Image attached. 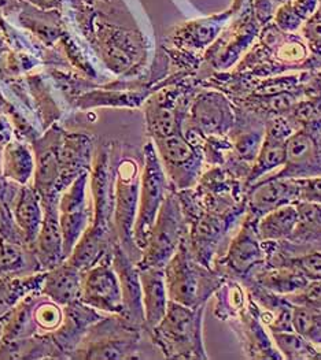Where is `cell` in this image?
I'll list each match as a JSON object with an SVG mask.
<instances>
[{
	"mask_svg": "<svg viewBox=\"0 0 321 360\" xmlns=\"http://www.w3.org/2000/svg\"><path fill=\"white\" fill-rule=\"evenodd\" d=\"M205 306L187 307L169 300L160 323L149 333L168 359H208L203 344Z\"/></svg>",
	"mask_w": 321,
	"mask_h": 360,
	"instance_id": "obj_1",
	"label": "cell"
},
{
	"mask_svg": "<svg viewBox=\"0 0 321 360\" xmlns=\"http://www.w3.org/2000/svg\"><path fill=\"white\" fill-rule=\"evenodd\" d=\"M169 300L187 307L206 306L209 297L222 286V278L199 263L188 247L187 237L163 267Z\"/></svg>",
	"mask_w": 321,
	"mask_h": 360,
	"instance_id": "obj_2",
	"label": "cell"
},
{
	"mask_svg": "<svg viewBox=\"0 0 321 360\" xmlns=\"http://www.w3.org/2000/svg\"><path fill=\"white\" fill-rule=\"evenodd\" d=\"M137 328L121 315L102 318L92 325L72 354V359L122 360L137 359Z\"/></svg>",
	"mask_w": 321,
	"mask_h": 360,
	"instance_id": "obj_3",
	"label": "cell"
},
{
	"mask_svg": "<svg viewBox=\"0 0 321 360\" xmlns=\"http://www.w3.org/2000/svg\"><path fill=\"white\" fill-rule=\"evenodd\" d=\"M186 229V214L182 200L173 191H169L158 211L147 244L141 251V257L136 263L137 267L163 269L187 237Z\"/></svg>",
	"mask_w": 321,
	"mask_h": 360,
	"instance_id": "obj_4",
	"label": "cell"
},
{
	"mask_svg": "<svg viewBox=\"0 0 321 360\" xmlns=\"http://www.w3.org/2000/svg\"><path fill=\"white\" fill-rule=\"evenodd\" d=\"M168 177L160 159L151 147L146 150L143 173L140 174L139 206L134 221V243L141 252L147 244L160 206L169 192Z\"/></svg>",
	"mask_w": 321,
	"mask_h": 360,
	"instance_id": "obj_5",
	"label": "cell"
},
{
	"mask_svg": "<svg viewBox=\"0 0 321 360\" xmlns=\"http://www.w3.org/2000/svg\"><path fill=\"white\" fill-rule=\"evenodd\" d=\"M140 192L139 166L132 159H124L115 172L114 181V231L117 243L134 259L141 257L134 243V228Z\"/></svg>",
	"mask_w": 321,
	"mask_h": 360,
	"instance_id": "obj_6",
	"label": "cell"
},
{
	"mask_svg": "<svg viewBox=\"0 0 321 360\" xmlns=\"http://www.w3.org/2000/svg\"><path fill=\"white\" fill-rule=\"evenodd\" d=\"M80 302L91 309L122 315L121 285L111 263V254L84 271Z\"/></svg>",
	"mask_w": 321,
	"mask_h": 360,
	"instance_id": "obj_7",
	"label": "cell"
},
{
	"mask_svg": "<svg viewBox=\"0 0 321 360\" xmlns=\"http://www.w3.org/2000/svg\"><path fill=\"white\" fill-rule=\"evenodd\" d=\"M89 174L81 173L59 198V222L63 234V250L66 257H70L81 236L92 222V214L87 200Z\"/></svg>",
	"mask_w": 321,
	"mask_h": 360,
	"instance_id": "obj_8",
	"label": "cell"
},
{
	"mask_svg": "<svg viewBox=\"0 0 321 360\" xmlns=\"http://www.w3.org/2000/svg\"><path fill=\"white\" fill-rule=\"evenodd\" d=\"M257 219L246 214L241 231L232 238L225 257L221 259L222 269L237 278H247L257 266L267 263V251L256 231Z\"/></svg>",
	"mask_w": 321,
	"mask_h": 360,
	"instance_id": "obj_9",
	"label": "cell"
},
{
	"mask_svg": "<svg viewBox=\"0 0 321 360\" xmlns=\"http://www.w3.org/2000/svg\"><path fill=\"white\" fill-rule=\"evenodd\" d=\"M111 263L121 285L124 304V312L121 316L134 328L144 329V309L139 267L118 243L113 247Z\"/></svg>",
	"mask_w": 321,
	"mask_h": 360,
	"instance_id": "obj_10",
	"label": "cell"
},
{
	"mask_svg": "<svg viewBox=\"0 0 321 360\" xmlns=\"http://www.w3.org/2000/svg\"><path fill=\"white\" fill-rule=\"evenodd\" d=\"M44 217L32 251L40 271H49L62 264L68 257L63 250V234L59 222V199L42 200Z\"/></svg>",
	"mask_w": 321,
	"mask_h": 360,
	"instance_id": "obj_11",
	"label": "cell"
},
{
	"mask_svg": "<svg viewBox=\"0 0 321 360\" xmlns=\"http://www.w3.org/2000/svg\"><path fill=\"white\" fill-rule=\"evenodd\" d=\"M247 193V215L257 221L269 211L299 202L296 179H263L251 185Z\"/></svg>",
	"mask_w": 321,
	"mask_h": 360,
	"instance_id": "obj_12",
	"label": "cell"
},
{
	"mask_svg": "<svg viewBox=\"0 0 321 360\" xmlns=\"http://www.w3.org/2000/svg\"><path fill=\"white\" fill-rule=\"evenodd\" d=\"M160 151L169 179L177 189L189 188L198 180V165L192 147L180 134L160 139Z\"/></svg>",
	"mask_w": 321,
	"mask_h": 360,
	"instance_id": "obj_13",
	"label": "cell"
},
{
	"mask_svg": "<svg viewBox=\"0 0 321 360\" xmlns=\"http://www.w3.org/2000/svg\"><path fill=\"white\" fill-rule=\"evenodd\" d=\"M284 167L276 179H308L321 176L320 160L315 140L306 133H295L286 141Z\"/></svg>",
	"mask_w": 321,
	"mask_h": 360,
	"instance_id": "obj_14",
	"label": "cell"
},
{
	"mask_svg": "<svg viewBox=\"0 0 321 360\" xmlns=\"http://www.w3.org/2000/svg\"><path fill=\"white\" fill-rule=\"evenodd\" d=\"M139 276L143 295L144 329L150 332L162 321L169 304L165 271L157 267H139Z\"/></svg>",
	"mask_w": 321,
	"mask_h": 360,
	"instance_id": "obj_15",
	"label": "cell"
},
{
	"mask_svg": "<svg viewBox=\"0 0 321 360\" xmlns=\"http://www.w3.org/2000/svg\"><path fill=\"white\" fill-rule=\"evenodd\" d=\"M84 271L65 260L62 264L46 271L42 293L62 307L80 300Z\"/></svg>",
	"mask_w": 321,
	"mask_h": 360,
	"instance_id": "obj_16",
	"label": "cell"
},
{
	"mask_svg": "<svg viewBox=\"0 0 321 360\" xmlns=\"http://www.w3.org/2000/svg\"><path fill=\"white\" fill-rule=\"evenodd\" d=\"M14 221L24 237V241L29 248H32L37 234L42 229L44 210L39 192L34 186L24 185L14 203L13 210Z\"/></svg>",
	"mask_w": 321,
	"mask_h": 360,
	"instance_id": "obj_17",
	"label": "cell"
},
{
	"mask_svg": "<svg viewBox=\"0 0 321 360\" xmlns=\"http://www.w3.org/2000/svg\"><path fill=\"white\" fill-rule=\"evenodd\" d=\"M254 283L284 297L301 293L310 283L299 271L284 264H269L257 273L254 271Z\"/></svg>",
	"mask_w": 321,
	"mask_h": 360,
	"instance_id": "obj_18",
	"label": "cell"
},
{
	"mask_svg": "<svg viewBox=\"0 0 321 360\" xmlns=\"http://www.w3.org/2000/svg\"><path fill=\"white\" fill-rule=\"evenodd\" d=\"M296 218H298V211H296L295 203L279 207L273 211H269L257 221L256 231L261 241H270V243L289 241L290 236L294 232Z\"/></svg>",
	"mask_w": 321,
	"mask_h": 360,
	"instance_id": "obj_19",
	"label": "cell"
},
{
	"mask_svg": "<svg viewBox=\"0 0 321 360\" xmlns=\"http://www.w3.org/2000/svg\"><path fill=\"white\" fill-rule=\"evenodd\" d=\"M40 267L32 248L0 237V277L39 273Z\"/></svg>",
	"mask_w": 321,
	"mask_h": 360,
	"instance_id": "obj_20",
	"label": "cell"
},
{
	"mask_svg": "<svg viewBox=\"0 0 321 360\" xmlns=\"http://www.w3.org/2000/svg\"><path fill=\"white\" fill-rule=\"evenodd\" d=\"M286 141L282 136L276 133H270L265 140L261 151L257 155L256 163L246 177V186L250 188L256 182L264 179V176L269 172L275 170L276 167L284 166L286 163Z\"/></svg>",
	"mask_w": 321,
	"mask_h": 360,
	"instance_id": "obj_21",
	"label": "cell"
},
{
	"mask_svg": "<svg viewBox=\"0 0 321 360\" xmlns=\"http://www.w3.org/2000/svg\"><path fill=\"white\" fill-rule=\"evenodd\" d=\"M296 225L289 238V244L306 245L321 240V205L296 202Z\"/></svg>",
	"mask_w": 321,
	"mask_h": 360,
	"instance_id": "obj_22",
	"label": "cell"
},
{
	"mask_svg": "<svg viewBox=\"0 0 321 360\" xmlns=\"http://www.w3.org/2000/svg\"><path fill=\"white\" fill-rule=\"evenodd\" d=\"M275 345L284 359H321V352L313 347V342L294 330L270 332Z\"/></svg>",
	"mask_w": 321,
	"mask_h": 360,
	"instance_id": "obj_23",
	"label": "cell"
},
{
	"mask_svg": "<svg viewBox=\"0 0 321 360\" xmlns=\"http://www.w3.org/2000/svg\"><path fill=\"white\" fill-rule=\"evenodd\" d=\"M63 309L65 307L40 293L33 306V322L36 325L37 335H50L58 330L65 318Z\"/></svg>",
	"mask_w": 321,
	"mask_h": 360,
	"instance_id": "obj_24",
	"label": "cell"
},
{
	"mask_svg": "<svg viewBox=\"0 0 321 360\" xmlns=\"http://www.w3.org/2000/svg\"><path fill=\"white\" fill-rule=\"evenodd\" d=\"M293 330L313 344H321V311L305 304H294L291 309Z\"/></svg>",
	"mask_w": 321,
	"mask_h": 360,
	"instance_id": "obj_25",
	"label": "cell"
},
{
	"mask_svg": "<svg viewBox=\"0 0 321 360\" xmlns=\"http://www.w3.org/2000/svg\"><path fill=\"white\" fill-rule=\"evenodd\" d=\"M268 264H284L290 266L299 271L308 281L317 283L321 281V252H309L303 255L290 257L282 255L280 257H272L269 259Z\"/></svg>",
	"mask_w": 321,
	"mask_h": 360,
	"instance_id": "obj_26",
	"label": "cell"
},
{
	"mask_svg": "<svg viewBox=\"0 0 321 360\" xmlns=\"http://www.w3.org/2000/svg\"><path fill=\"white\" fill-rule=\"evenodd\" d=\"M33 170H34L33 158L25 148L18 147L7 153L6 166H4V173L7 179L17 181L21 185H27Z\"/></svg>",
	"mask_w": 321,
	"mask_h": 360,
	"instance_id": "obj_27",
	"label": "cell"
},
{
	"mask_svg": "<svg viewBox=\"0 0 321 360\" xmlns=\"http://www.w3.org/2000/svg\"><path fill=\"white\" fill-rule=\"evenodd\" d=\"M150 127H151L153 133L158 139H163V137H168V136L173 134L175 130H176V117H175V112L172 110H169V108L160 107L153 114Z\"/></svg>",
	"mask_w": 321,
	"mask_h": 360,
	"instance_id": "obj_28",
	"label": "cell"
},
{
	"mask_svg": "<svg viewBox=\"0 0 321 360\" xmlns=\"http://www.w3.org/2000/svg\"><path fill=\"white\" fill-rule=\"evenodd\" d=\"M296 180L299 189V202L321 205V176Z\"/></svg>",
	"mask_w": 321,
	"mask_h": 360,
	"instance_id": "obj_29",
	"label": "cell"
},
{
	"mask_svg": "<svg viewBox=\"0 0 321 360\" xmlns=\"http://www.w3.org/2000/svg\"><path fill=\"white\" fill-rule=\"evenodd\" d=\"M309 36H310L313 40L321 43V20L316 21L315 24H312V25L309 26Z\"/></svg>",
	"mask_w": 321,
	"mask_h": 360,
	"instance_id": "obj_30",
	"label": "cell"
},
{
	"mask_svg": "<svg viewBox=\"0 0 321 360\" xmlns=\"http://www.w3.org/2000/svg\"><path fill=\"white\" fill-rule=\"evenodd\" d=\"M3 337H4V328H3V323H1V321H0V345H1V342H3Z\"/></svg>",
	"mask_w": 321,
	"mask_h": 360,
	"instance_id": "obj_31",
	"label": "cell"
}]
</instances>
